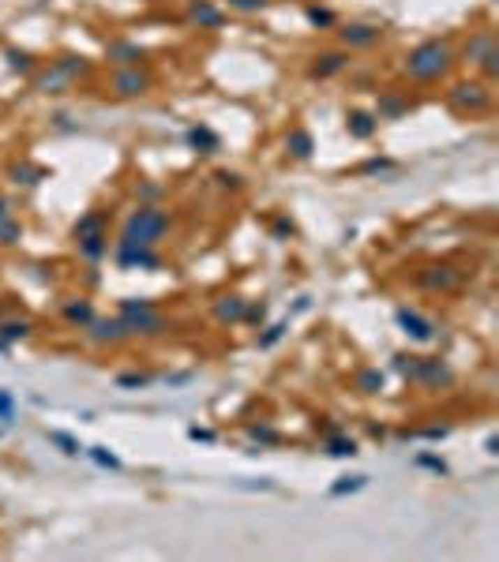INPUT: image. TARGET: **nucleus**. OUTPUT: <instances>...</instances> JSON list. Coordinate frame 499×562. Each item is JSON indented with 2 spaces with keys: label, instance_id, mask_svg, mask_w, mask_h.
Masks as SVG:
<instances>
[{
  "label": "nucleus",
  "instance_id": "obj_1",
  "mask_svg": "<svg viewBox=\"0 0 499 562\" xmlns=\"http://www.w3.org/2000/svg\"><path fill=\"white\" fill-rule=\"evenodd\" d=\"M165 229H169V214L162 206H139V210H132V218L124 222L121 244L124 248H154L158 240L165 236Z\"/></svg>",
  "mask_w": 499,
  "mask_h": 562
},
{
  "label": "nucleus",
  "instance_id": "obj_2",
  "mask_svg": "<svg viewBox=\"0 0 499 562\" xmlns=\"http://www.w3.org/2000/svg\"><path fill=\"white\" fill-rule=\"evenodd\" d=\"M447 68H451V49L443 42H424L405 56V72L413 79H421V83H432V79H439Z\"/></svg>",
  "mask_w": 499,
  "mask_h": 562
},
{
  "label": "nucleus",
  "instance_id": "obj_3",
  "mask_svg": "<svg viewBox=\"0 0 499 562\" xmlns=\"http://www.w3.org/2000/svg\"><path fill=\"white\" fill-rule=\"evenodd\" d=\"M409 383H421L428 390H439V386H451L454 383V371L443 364V360H428V356H398L394 364Z\"/></svg>",
  "mask_w": 499,
  "mask_h": 562
},
{
  "label": "nucleus",
  "instance_id": "obj_4",
  "mask_svg": "<svg viewBox=\"0 0 499 562\" xmlns=\"http://www.w3.org/2000/svg\"><path fill=\"white\" fill-rule=\"evenodd\" d=\"M83 72H87L83 56H61V60H53V68H49L45 75L34 79V86L42 90V94H61V90L72 86V79H79Z\"/></svg>",
  "mask_w": 499,
  "mask_h": 562
},
{
  "label": "nucleus",
  "instance_id": "obj_5",
  "mask_svg": "<svg viewBox=\"0 0 499 562\" xmlns=\"http://www.w3.org/2000/svg\"><path fill=\"white\" fill-rule=\"evenodd\" d=\"M121 323L128 330V337L132 334H143V337H154V334H165L169 323L162 315H158L154 307H143V311H121Z\"/></svg>",
  "mask_w": 499,
  "mask_h": 562
},
{
  "label": "nucleus",
  "instance_id": "obj_6",
  "mask_svg": "<svg viewBox=\"0 0 499 562\" xmlns=\"http://www.w3.org/2000/svg\"><path fill=\"white\" fill-rule=\"evenodd\" d=\"M151 90V75L139 72V68H124L113 75V94L117 98H143Z\"/></svg>",
  "mask_w": 499,
  "mask_h": 562
},
{
  "label": "nucleus",
  "instance_id": "obj_7",
  "mask_svg": "<svg viewBox=\"0 0 499 562\" xmlns=\"http://www.w3.org/2000/svg\"><path fill=\"white\" fill-rule=\"evenodd\" d=\"M451 102L454 109H469V113H481V109H488V102H492V94L481 86V83H462L451 90Z\"/></svg>",
  "mask_w": 499,
  "mask_h": 562
},
{
  "label": "nucleus",
  "instance_id": "obj_8",
  "mask_svg": "<svg viewBox=\"0 0 499 562\" xmlns=\"http://www.w3.org/2000/svg\"><path fill=\"white\" fill-rule=\"evenodd\" d=\"M398 326H402L413 341H432L435 337V323L424 319L421 311H413V307H398Z\"/></svg>",
  "mask_w": 499,
  "mask_h": 562
},
{
  "label": "nucleus",
  "instance_id": "obj_9",
  "mask_svg": "<svg viewBox=\"0 0 499 562\" xmlns=\"http://www.w3.org/2000/svg\"><path fill=\"white\" fill-rule=\"evenodd\" d=\"M117 263L128 266V270H158L162 259L154 255V248H124V244H117Z\"/></svg>",
  "mask_w": 499,
  "mask_h": 562
},
{
  "label": "nucleus",
  "instance_id": "obj_10",
  "mask_svg": "<svg viewBox=\"0 0 499 562\" xmlns=\"http://www.w3.org/2000/svg\"><path fill=\"white\" fill-rule=\"evenodd\" d=\"M417 281H421L424 289H454L458 281H462V274H458L454 266H428L417 274Z\"/></svg>",
  "mask_w": 499,
  "mask_h": 562
},
{
  "label": "nucleus",
  "instance_id": "obj_11",
  "mask_svg": "<svg viewBox=\"0 0 499 562\" xmlns=\"http://www.w3.org/2000/svg\"><path fill=\"white\" fill-rule=\"evenodd\" d=\"M188 19H192L195 26H203V30H218V26H222V12H218L211 0H192Z\"/></svg>",
  "mask_w": 499,
  "mask_h": 562
},
{
  "label": "nucleus",
  "instance_id": "obj_12",
  "mask_svg": "<svg viewBox=\"0 0 499 562\" xmlns=\"http://www.w3.org/2000/svg\"><path fill=\"white\" fill-rule=\"evenodd\" d=\"M91 337L102 341V345H105V341L113 345V341H124L128 337V330H124L121 319H94V323H91Z\"/></svg>",
  "mask_w": 499,
  "mask_h": 562
},
{
  "label": "nucleus",
  "instance_id": "obj_13",
  "mask_svg": "<svg viewBox=\"0 0 499 562\" xmlns=\"http://www.w3.org/2000/svg\"><path fill=\"white\" fill-rule=\"evenodd\" d=\"M379 34H383V30H379V26H364V23H353V26H345V30H342V42H345V45H357V49H364V45H375V42H379Z\"/></svg>",
  "mask_w": 499,
  "mask_h": 562
},
{
  "label": "nucleus",
  "instance_id": "obj_14",
  "mask_svg": "<svg viewBox=\"0 0 499 562\" xmlns=\"http://www.w3.org/2000/svg\"><path fill=\"white\" fill-rule=\"evenodd\" d=\"M109 60H113V64H124V68H132V64H139V60H143V49H139L135 42H109Z\"/></svg>",
  "mask_w": 499,
  "mask_h": 562
},
{
  "label": "nucleus",
  "instance_id": "obj_15",
  "mask_svg": "<svg viewBox=\"0 0 499 562\" xmlns=\"http://www.w3.org/2000/svg\"><path fill=\"white\" fill-rule=\"evenodd\" d=\"M345 64H349V56H345V53H323V56H315L312 75H319V79H331V75H338V72H342Z\"/></svg>",
  "mask_w": 499,
  "mask_h": 562
},
{
  "label": "nucleus",
  "instance_id": "obj_16",
  "mask_svg": "<svg viewBox=\"0 0 499 562\" xmlns=\"http://www.w3.org/2000/svg\"><path fill=\"white\" fill-rule=\"evenodd\" d=\"M285 146H289V154L297 158V162H308L312 158V150H315V143H312V135L304 132V128H297V132H289V139H285Z\"/></svg>",
  "mask_w": 499,
  "mask_h": 562
},
{
  "label": "nucleus",
  "instance_id": "obj_17",
  "mask_svg": "<svg viewBox=\"0 0 499 562\" xmlns=\"http://www.w3.org/2000/svg\"><path fill=\"white\" fill-rule=\"evenodd\" d=\"M244 300L241 296H222V300H218V304H214V315L218 319H222V323H241V319H244Z\"/></svg>",
  "mask_w": 499,
  "mask_h": 562
},
{
  "label": "nucleus",
  "instance_id": "obj_18",
  "mask_svg": "<svg viewBox=\"0 0 499 562\" xmlns=\"http://www.w3.org/2000/svg\"><path fill=\"white\" fill-rule=\"evenodd\" d=\"M402 113H409V98H402V94H383L379 98V120H398Z\"/></svg>",
  "mask_w": 499,
  "mask_h": 562
},
{
  "label": "nucleus",
  "instance_id": "obj_19",
  "mask_svg": "<svg viewBox=\"0 0 499 562\" xmlns=\"http://www.w3.org/2000/svg\"><path fill=\"white\" fill-rule=\"evenodd\" d=\"M98 233H105L102 210H91V214H83V218L75 222V240H87V236H98Z\"/></svg>",
  "mask_w": 499,
  "mask_h": 562
},
{
  "label": "nucleus",
  "instance_id": "obj_20",
  "mask_svg": "<svg viewBox=\"0 0 499 562\" xmlns=\"http://www.w3.org/2000/svg\"><path fill=\"white\" fill-rule=\"evenodd\" d=\"M188 143H192L199 154H214V150L222 146V139H218L211 128H192V132H188Z\"/></svg>",
  "mask_w": 499,
  "mask_h": 562
},
{
  "label": "nucleus",
  "instance_id": "obj_21",
  "mask_svg": "<svg viewBox=\"0 0 499 562\" xmlns=\"http://www.w3.org/2000/svg\"><path fill=\"white\" fill-rule=\"evenodd\" d=\"M23 240V225H19L15 214H0V248H12Z\"/></svg>",
  "mask_w": 499,
  "mask_h": 562
},
{
  "label": "nucleus",
  "instance_id": "obj_22",
  "mask_svg": "<svg viewBox=\"0 0 499 562\" xmlns=\"http://www.w3.org/2000/svg\"><path fill=\"white\" fill-rule=\"evenodd\" d=\"M64 319L75 326H91L94 323V307L87 304V300H72V304H64Z\"/></svg>",
  "mask_w": 499,
  "mask_h": 562
},
{
  "label": "nucleus",
  "instance_id": "obj_23",
  "mask_svg": "<svg viewBox=\"0 0 499 562\" xmlns=\"http://www.w3.org/2000/svg\"><path fill=\"white\" fill-rule=\"evenodd\" d=\"M345 128H349V135H353V139H368L375 132V116L372 113H349Z\"/></svg>",
  "mask_w": 499,
  "mask_h": 562
},
{
  "label": "nucleus",
  "instance_id": "obj_24",
  "mask_svg": "<svg viewBox=\"0 0 499 562\" xmlns=\"http://www.w3.org/2000/svg\"><path fill=\"white\" fill-rule=\"evenodd\" d=\"M357 390H361V394H379V390H383V371H375V367L361 371V375H357Z\"/></svg>",
  "mask_w": 499,
  "mask_h": 562
},
{
  "label": "nucleus",
  "instance_id": "obj_25",
  "mask_svg": "<svg viewBox=\"0 0 499 562\" xmlns=\"http://www.w3.org/2000/svg\"><path fill=\"white\" fill-rule=\"evenodd\" d=\"M27 334H31V323H23V319H19V323H4L0 326V349L12 345V341H23Z\"/></svg>",
  "mask_w": 499,
  "mask_h": 562
},
{
  "label": "nucleus",
  "instance_id": "obj_26",
  "mask_svg": "<svg viewBox=\"0 0 499 562\" xmlns=\"http://www.w3.org/2000/svg\"><path fill=\"white\" fill-rule=\"evenodd\" d=\"M327 454H331V457H357L361 450H357V443H353V439L334 435V439H327Z\"/></svg>",
  "mask_w": 499,
  "mask_h": 562
},
{
  "label": "nucleus",
  "instance_id": "obj_27",
  "mask_svg": "<svg viewBox=\"0 0 499 562\" xmlns=\"http://www.w3.org/2000/svg\"><path fill=\"white\" fill-rule=\"evenodd\" d=\"M75 244H79V252H83L87 259H102L109 240H105V233H98V236H87V240H75Z\"/></svg>",
  "mask_w": 499,
  "mask_h": 562
},
{
  "label": "nucleus",
  "instance_id": "obj_28",
  "mask_svg": "<svg viewBox=\"0 0 499 562\" xmlns=\"http://www.w3.org/2000/svg\"><path fill=\"white\" fill-rule=\"evenodd\" d=\"M45 435H49V443H57L68 457H79V454H83V446H79L72 435H64V431H45Z\"/></svg>",
  "mask_w": 499,
  "mask_h": 562
},
{
  "label": "nucleus",
  "instance_id": "obj_29",
  "mask_svg": "<svg viewBox=\"0 0 499 562\" xmlns=\"http://www.w3.org/2000/svg\"><path fill=\"white\" fill-rule=\"evenodd\" d=\"M8 176H12L15 184H38L45 173H42V169H31V165H12V169H8Z\"/></svg>",
  "mask_w": 499,
  "mask_h": 562
},
{
  "label": "nucleus",
  "instance_id": "obj_30",
  "mask_svg": "<svg viewBox=\"0 0 499 562\" xmlns=\"http://www.w3.org/2000/svg\"><path fill=\"white\" fill-rule=\"evenodd\" d=\"M368 484V476H342V480H338V484L331 487V495L338 499V495H353V491H361Z\"/></svg>",
  "mask_w": 499,
  "mask_h": 562
},
{
  "label": "nucleus",
  "instance_id": "obj_31",
  "mask_svg": "<svg viewBox=\"0 0 499 562\" xmlns=\"http://www.w3.org/2000/svg\"><path fill=\"white\" fill-rule=\"evenodd\" d=\"M117 386H121V390H143V386H151V375H143V371H128V375H117Z\"/></svg>",
  "mask_w": 499,
  "mask_h": 562
},
{
  "label": "nucleus",
  "instance_id": "obj_32",
  "mask_svg": "<svg viewBox=\"0 0 499 562\" xmlns=\"http://www.w3.org/2000/svg\"><path fill=\"white\" fill-rule=\"evenodd\" d=\"M87 454H91V461H94V465H102V469H121V457L109 454L105 446H91Z\"/></svg>",
  "mask_w": 499,
  "mask_h": 562
},
{
  "label": "nucleus",
  "instance_id": "obj_33",
  "mask_svg": "<svg viewBox=\"0 0 499 562\" xmlns=\"http://www.w3.org/2000/svg\"><path fill=\"white\" fill-rule=\"evenodd\" d=\"M248 435H252L255 443H267V446H274L278 439H282V435H278L274 427H267V424H252V427H248Z\"/></svg>",
  "mask_w": 499,
  "mask_h": 562
},
{
  "label": "nucleus",
  "instance_id": "obj_34",
  "mask_svg": "<svg viewBox=\"0 0 499 562\" xmlns=\"http://www.w3.org/2000/svg\"><path fill=\"white\" fill-rule=\"evenodd\" d=\"M492 45H496V42H492V34H481V38H477L473 45L466 49V56H469V60H473V56H484V53H488V49H492Z\"/></svg>",
  "mask_w": 499,
  "mask_h": 562
},
{
  "label": "nucleus",
  "instance_id": "obj_35",
  "mask_svg": "<svg viewBox=\"0 0 499 562\" xmlns=\"http://www.w3.org/2000/svg\"><path fill=\"white\" fill-rule=\"evenodd\" d=\"M417 465H421V469H432V473H447V461L435 457V454H417Z\"/></svg>",
  "mask_w": 499,
  "mask_h": 562
},
{
  "label": "nucleus",
  "instance_id": "obj_36",
  "mask_svg": "<svg viewBox=\"0 0 499 562\" xmlns=\"http://www.w3.org/2000/svg\"><path fill=\"white\" fill-rule=\"evenodd\" d=\"M285 330H289V323H274V326H271V330H267V334H263V337H259V349H271V345H274V341H278V337H282V334H285Z\"/></svg>",
  "mask_w": 499,
  "mask_h": 562
},
{
  "label": "nucleus",
  "instance_id": "obj_37",
  "mask_svg": "<svg viewBox=\"0 0 499 562\" xmlns=\"http://www.w3.org/2000/svg\"><path fill=\"white\" fill-rule=\"evenodd\" d=\"M0 420H4V424L15 420V405H12V394H8V390H0Z\"/></svg>",
  "mask_w": 499,
  "mask_h": 562
},
{
  "label": "nucleus",
  "instance_id": "obj_38",
  "mask_svg": "<svg viewBox=\"0 0 499 562\" xmlns=\"http://www.w3.org/2000/svg\"><path fill=\"white\" fill-rule=\"evenodd\" d=\"M308 23H312V26H331L334 15L323 12V8H308Z\"/></svg>",
  "mask_w": 499,
  "mask_h": 562
},
{
  "label": "nucleus",
  "instance_id": "obj_39",
  "mask_svg": "<svg viewBox=\"0 0 499 562\" xmlns=\"http://www.w3.org/2000/svg\"><path fill=\"white\" fill-rule=\"evenodd\" d=\"M229 8H237V12H263L267 0H229Z\"/></svg>",
  "mask_w": 499,
  "mask_h": 562
},
{
  "label": "nucleus",
  "instance_id": "obj_40",
  "mask_svg": "<svg viewBox=\"0 0 499 562\" xmlns=\"http://www.w3.org/2000/svg\"><path fill=\"white\" fill-rule=\"evenodd\" d=\"M405 439H447V427H421V431H409Z\"/></svg>",
  "mask_w": 499,
  "mask_h": 562
},
{
  "label": "nucleus",
  "instance_id": "obj_41",
  "mask_svg": "<svg viewBox=\"0 0 499 562\" xmlns=\"http://www.w3.org/2000/svg\"><path fill=\"white\" fill-rule=\"evenodd\" d=\"M143 307H154V300H135V296L121 300V311H143Z\"/></svg>",
  "mask_w": 499,
  "mask_h": 562
},
{
  "label": "nucleus",
  "instance_id": "obj_42",
  "mask_svg": "<svg viewBox=\"0 0 499 562\" xmlns=\"http://www.w3.org/2000/svg\"><path fill=\"white\" fill-rule=\"evenodd\" d=\"M188 439H195V443H214V431H207V427H188Z\"/></svg>",
  "mask_w": 499,
  "mask_h": 562
},
{
  "label": "nucleus",
  "instance_id": "obj_43",
  "mask_svg": "<svg viewBox=\"0 0 499 562\" xmlns=\"http://www.w3.org/2000/svg\"><path fill=\"white\" fill-rule=\"evenodd\" d=\"M496 60H499V53H496V45H492V49H488V53L481 56V64H484V72H488V75H496V68H499Z\"/></svg>",
  "mask_w": 499,
  "mask_h": 562
},
{
  "label": "nucleus",
  "instance_id": "obj_44",
  "mask_svg": "<svg viewBox=\"0 0 499 562\" xmlns=\"http://www.w3.org/2000/svg\"><path fill=\"white\" fill-rule=\"evenodd\" d=\"M8 60H12V68H23V72L31 68V56H27V53H15V49L8 53Z\"/></svg>",
  "mask_w": 499,
  "mask_h": 562
},
{
  "label": "nucleus",
  "instance_id": "obj_45",
  "mask_svg": "<svg viewBox=\"0 0 499 562\" xmlns=\"http://www.w3.org/2000/svg\"><path fill=\"white\" fill-rule=\"evenodd\" d=\"M218 184H225V188H237V184H241V176H237V173H218Z\"/></svg>",
  "mask_w": 499,
  "mask_h": 562
},
{
  "label": "nucleus",
  "instance_id": "obj_46",
  "mask_svg": "<svg viewBox=\"0 0 499 562\" xmlns=\"http://www.w3.org/2000/svg\"><path fill=\"white\" fill-rule=\"evenodd\" d=\"M484 450H488V454H499V439H496V435H488V443H484Z\"/></svg>",
  "mask_w": 499,
  "mask_h": 562
},
{
  "label": "nucleus",
  "instance_id": "obj_47",
  "mask_svg": "<svg viewBox=\"0 0 499 562\" xmlns=\"http://www.w3.org/2000/svg\"><path fill=\"white\" fill-rule=\"evenodd\" d=\"M0 214H12V203H8L4 195H0Z\"/></svg>",
  "mask_w": 499,
  "mask_h": 562
}]
</instances>
